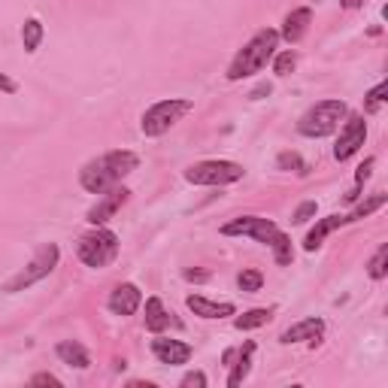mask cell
<instances>
[{"mask_svg":"<svg viewBox=\"0 0 388 388\" xmlns=\"http://www.w3.org/2000/svg\"><path fill=\"white\" fill-rule=\"evenodd\" d=\"M276 43H279V31L273 28H261L252 40H249L243 49L237 52V58L227 67V82H239V79H249L261 73L270 64V58L276 55Z\"/></svg>","mask_w":388,"mask_h":388,"instance_id":"6da1fadb","label":"cell"},{"mask_svg":"<svg viewBox=\"0 0 388 388\" xmlns=\"http://www.w3.org/2000/svg\"><path fill=\"white\" fill-rule=\"evenodd\" d=\"M346 116H349V107L343 100H318L316 107H310L301 116L298 131L303 136H310V140H322V136L334 134Z\"/></svg>","mask_w":388,"mask_h":388,"instance_id":"7a4b0ae2","label":"cell"},{"mask_svg":"<svg viewBox=\"0 0 388 388\" xmlns=\"http://www.w3.org/2000/svg\"><path fill=\"white\" fill-rule=\"evenodd\" d=\"M76 255L79 261H82L85 267H95V270H104L109 267L112 261H116L119 255V237L107 231V227H95V231H88L79 237V243H76Z\"/></svg>","mask_w":388,"mask_h":388,"instance_id":"3957f363","label":"cell"},{"mask_svg":"<svg viewBox=\"0 0 388 388\" xmlns=\"http://www.w3.org/2000/svg\"><path fill=\"white\" fill-rule=\"evenodd\" d=\"M191 109H194V104H191V100H185V97L158 100V104H152L149 109L143 112L140 128H143L146 136H161V134H167L170 128H173L176 122H182V116H188Z\"/></svg>","mask_w":388,"mask_h":388,"instance_id":"277c9868","label":"cell"},{"mask_svg":"<svg viewBox=\"0 0 388 388\" xmlns=\"http://www.w3.org/2000/svg\"><path fill=\"white\" fill-rule=\"evenodd\" d=\"M246 176L243 164L237 161H222V158H212V161H198L185 170V182L191 185H231V182H239Z\"/></svg>","mask_w":388,"mask_h":388,"instance_id":"5b68a950","label":"cell"},{"mask_svg":"<svg viewBox=\"0 0 388 388\" xmlns=\"http://www.w3.org/2000/svg\"><path fill=\"white\" fill-rule=\"evenodd\" d=\"M58 258H61V252H58V246L55 243H45V246H40V252L33 255V261L18 273L16 279H9L6 282V291H21V289H31L33 282H40V279H45L49 273L58 267Z\"/></svg>","mask_w":388,"mask_h":388,"instance_id":"8992f818","label":"cell"},{"mask_svg":"<svg viewBox=\"0 0 388 388\" xmlns=\"http://www.w3.org/2000/svg\"><path fill=\"white\" fill-rule=\"evenodd\" d=\"M276 222L273 219H261V215H239V219L222 225V234L225 237H252L258 243H270L276 237Z\"/></svg>","mask_w":388,"mask_h":388,"instance_id":"52a82bcc","label":"cell"},{"mask_svg":"<svg viewBox=\"0 0 388 388\" xmlns=\"http://www.w3.org/2000/svg\"><path fill=\"white\" fill-rule=\"evenodd\" d=\"M364 140H367V122H364V116H349L343 122V128H340L334 158L337 161H349V158L364 146Z\"/></svg>","mask_w":388,"mask_h":388,"instance_id":"ba28073f","label":"cell"},{"mask_svg":"<svg viewBox=\"0 0 388 388\" xmlns=\"http://www.w3.org/2000/svg\"><path fill=\"white\" fill-rule=\"evenodd\" d=\"M152 355L161 361V364H170V367H179V364H188L194 349L188 343H182V340H170V337H161L155 334L152 340Z\"/></svg>","mask_w":388,"mask_h":388,"instance_id":"9c48e42d","label":"cell"},{"mask_svg":"<svg viewBox=\"0 0 388 388\" xmlns=\"http://www.w3.org/2000/svg\"><path fill=\"white\" fill-rule=\"evenodd\" d=\"M109 313L112 316H134L136 310L143 306V291L136 289L134 282H122V285H116V291L109 294Z\"/></svg>","mask_w":388,"mask_h":388,"instance_id":"30bf717a","label":"cell"},{"mask_svg":"<svg viewBox=\"0 0 388 388\" xmlns=\"http://www.w3.org/2000/svg\"><path fill=\"white\" fill-rule=\"evenodd\" d=\"M128 194H131L128 188H119V185H112L109 191H104V200H100L97 207H91V210H88V215H85V219H88L91 225H95V227H97V225H107V222L112 219V215H116V212L122 210V203L128 200Z\"/></svg>","mask_w":388,"mask_h":388,"instance_id":"8fae6325","label":"cell"},{"mask_svg":"<svg viewBox=\"0 0 388 388\" xmlns=\"http://www.w3.org/2000/svg\"><path fill=\"white\" fill-rule=\"evenodd\" d=\"M100 164H104V170L109 173L112 182H122L124 176H131L136 167H140V158H136L134 152L128 149H112L107 155H100Z\"/></svg>","mask_w":388,"mask_h":388,"instance_id":"7c38bea8","label":"cell"},{"mask_svg":"<svg viewBox=\"0 0 388 388\" xmlns=\"http://www.w3.org/2000/svg\"><path fill=\"white\" fill-rule=\"evenodd\" d=\"M322 334H325V322L322 318H303V322H298V325H291V328H285L282 330V343L285 346H291V343H303V340H310V346H316L318 340H322Z\"/></svg>","mask_w":388,"mask_h":388,"instance_id":"4fadbf2b","label":"cell"},{"mask_svg":"<svg viewBox=\"0 0 388 388\" xmlns=\"http://www.w3.org/2000/svg\"><path fill=\"white\" fill-rule=\"evenodd\" d=\"M185 306H188L194 316H200V318H227V316H237V306L234 303H219V301L203 298V294H188Z\"/></svg>","mask_w":388,"mask_h":388,"instance_id":"5bb4252c","label":"cell"},{"mask_svg":"<svg viewBox=\"0 0 388 388\" xmlns=\"http://www.w3.org/2000/svg\"><path fill=\"white\" fill-rule=\"evenodd\" d=\"M79 182H82V188L91 191V194H104V191H109L112 185H119V182L109 179V173L104 170V164H100V158H97V161H88L82 170H79Z\"/></svg>","mask_w":388,"mask_h":388,"instance_id":"9a60e30c","label":"cell"},{"mask_svg":"<svg viewBox=\"0 0 388 388\" xmlns=\"http://www.w3.org/2000/svg\"><path fill=\"white\" fill-rule=\"evenodd\" d=\"M310 21H313V9H310V6L291 9V13L285 16V21H282L279 37H285L289 43H301V40H303V33L310 31Z\"/></svg>","mask_w":388,"mask_h":388,"instance_id":"2e32d148","label":"cell"},{"mask_svg":"<svg viewBox=\"0 0 388 388\" xmlns=\"http://www.w3.org/2000/svg\"><path fill=\"white\" fill-rule=\"evenodd\" d=\"M343 225H349V222H346V215H337V212H334V215H325V219H318L313 231L306 234L303 249H306V252H316V249L322 246V239H325L328 234H334L337 227H343Z\"/></svg>","mask_w":388,"mask_h":388,"instance_id":"e0dca14e","label":"cell"},{"mask_svg":"<svg viewBox=\"0 0 388 388\" xmlns=\"http://www.w3.org/2000/svg\"><path fill=\"white\" fill-rule=\"evenodd\" d=\"M252 355H255V343L252 340H246V343L237 349L234 361H231V376H227V385L231 388H237L249 376V370H252Z\"/></svg>","mask_w":388,"mask_h":388,"instance_id":"ac0fdd59","label":"cell"},{"mask_svg":"<svg viewBox=\"0 0 388 388\" xmlns=\"http://www.w3.org/2000/svg\"><path fill=\"white\" fill-rule=\"evenodd\" d=\"M58 358L64 361V364H70V367H76V370H88L91 367V355L85 352V346L82 343H76V340H64V343H58Z\"/></svg>","mask_w":388,"mask_h":388,"instance_id":"d6986e66","label":"cell"},{"mask_svg":"<svg viewBox=\"0 0 388 388\" xmlns=\"http://www.w3.org/2000/svg\"><path fill=\"white\" fill-rule=\"evenodd\" d=\"M170 328V313L161 298H149L146 301V330H152V334H164Z\"/></svg>","mask_w":388,"mask_h":388,"instance_id":"ffe728a7","label":"cell"},{"mask_svg":"<svg viewBox=\"0 0 388 388\" xmlns=\"http://www.w3.org/2000/svg\"><path fill=\"white\" fill-rule=\"evenodd\" d=\"M267 246L273 249V261H276L279 267H289L291 261H294V246H291V237L289 234L276 231V237H273Z\"/></svg>","mask_w":388,"mask_h":388,"instance_id":"44dd1931","label":"cell"},{"mask_svg":"<svg viewBox=\"0 0 388 388\" xmlns=\"http://www.w3.org/2000/svg\"><path fill=\"white\" fill-rule=\"evenodd\" d=\"M270 318H273V310H267V306H255V310L237 316V318H234V328H237V330H255V328H261V325H267Z\"/></svg>","mask_w":388,"mask_h":388,"instance_id":"7402d4cb","label":"cell"},{"mask_svg":"<svg viewBox=\"0 0 388 388\" xmlns=\"http://www.w3.org/2000/svg\"><path fill=\"white\" fill-rule=\"evenodd\" d=\"M43 21L40 18H28L25 28H21V43H25V52H37L43 43Z\"/></svg>","mask_w":388,"mask_h":388,"instance_id":"603a6c76","label":"cell"},{"mask_svg":"<svg viewBox=\"0 0 388 388\" xmlns=\"http://www.w3.org/2000/svg\"><path fill=\"white\" fill-rule=\"evenodd\" d=\"M388 203V194H373V198H367L364 203H358L355 210H352L349 215H346V222H358V219H367V215H373L376 210H382Z\"/></svg>","mask_w":388,"mask_h":388,"instance_id":"cb8c5ba5","label":"cell"},{"mask_svg":"<svg viewBox=\"0 0 388 388\" xmlns=\"http://www.w3.org/2000/svg\"><path fill=\"white\" fill-rule=\"evenodd\" d=\"M388 95V82H379L376 88H370L367 95H364V112H367V116H376V112L382 109V104H385V97Z\"/></svg>","mask_w":388,"mask_h":388,"instance_id":"d4e9b609","label":"cell"},{"mask_svg":"<svg viewBox=\"0 0 388 388\" xmlns=\"http://www.w3.org/2000/svg\"><path fill=\"white\" fill-rule=\"evenodd\" d=\"M367 273H370V279H385L388 276V243H382L379 249H376V255L370 258V264H367Z\"/></svg>","mask_w":388,"mask_h":388,"instance_id":"484cf974","label":"cell"},{"mask_svg":"<svg viewBox=\"0 0 388 388\" xmlns=\"http://www.w3.org/2000/svg\"><path fill=\"white\" fill-rule=\"evenodd\" d=\"M273 73L276 76H289L294 67H298V55H294V49H285V52H276L273 55Z\"/></svg>","mask_w":388,"mask_h":388,"instance_id":"4316f807","label":"cell"},{"mask_svg":"<svg viewBox=\"0 0 388 388\" xmlns=\"http://www.w3.org/2000/svg\"><path fill=\"white\" fill-rule=\"evenodd\" d=\"M237 285H239V291L255 294V291H261V285H264V276H261L258 270H243L237 276Z\"/></svg>","mask_w":388,"mask_h":388,"instance_id":"83f0119b","label":"cell"},{"mask_svg":"<svg viewBox=\"0 0 388 388\" xmlns=\"http://www.w3.org/2000/svg\"><path fill=\"white\" fill-rule=\"evenodd\" d=\"M276 167H279V170H298V173H306V164L301 161L298 152H279Z\"/></svg>","mask_w":388,"mask_h":388,"instance_id":"f1b7e54d","label":"cell"},{"mask_svg":"<svg viewBox=\"0 0 388 388\" xmlns=\"http://www.w3.org/2000/svg\"><path fill=\"white\" fill-rule=\"evenodd\" d=\"M318 212V203L316 200H303L301 203V207L298 210H294V215H291V222L294 225H306V222H310L313 219V215Z\"/></svg>","mask_w":388,"mask_h":388,"instance_id":"f546056e","label":"cell"},{"mask_svg":"<svg viewBox=\"0 0 388 388\" xmlns=\"http://www.w3.org/2000/svg\"><path fill=\"white\" fill-rule=\"evenodd\" d=\"M182 388H207V373H200V370H191L182 376Z\"/></svg>","mask_w":388,"mask_h":388,"instance_id":"4dcf8cb0","label":"cell"},{"mask_svg":"<svg viewBox=\"0 0 388 388\" xmlns=\"http://www.w3.org/2000/svg\"><path fill=\"white\" fill-rule=\"evenodd\" d=\"M373 164H376V158H367L361 167H358V173H355V185H364V182L370 179V173H373Z\"/></svg>","mask_w":388,"mask_h":388,"instance_id":"1f68e13d","label":"cell"},{"mask_svg":"<svg viewBox=\"0 0 388 388\" xmlns=\"http://www.w3.org/2000/svg\"><path fill=\"white\" fill-rule=\"evenodd\" d=\"M31 385H55V388H61V379H58V376H52V373H37L31 379Z\"/></svg>","mask_w":388,"mask_h":388,"instance_id":"d6a6232c","label":"cell"},{"mask_svg":"<svg viewBox=\"0 0 388 388\" xmlns=\"http://www.w3.org/2000/svg\"><path fill=\"white\" fill-rule=\"evenodd\" d=\"M185 279H188V282H207L210 273H207V270H185Z\"/></svg>","mask_w":388,"mask_h":388,"instance_id":"836d02e7","label":"cell"},{"mask_svg":"<svg viewBox=\"0 0 388 388\" xmlns=\"http://www.w3.org/2000/svg\"><path fill=\"white\" fill-rule=\"evenodd\" d=\"M270 91H273V85H270V82H261V85H255V91H252V95H249V97H252V100H261V97H267Z\"/></svg>","mask_w":388,"mask_h":388,"instance_id":"e575fe53","label":"cell"},{"mask_svg":"<svg viewBox=\"0 0 388 388\" xmlns=\"http://www.w3.org/2000/svg\"><path fill=\"white\" fill-rule=\"evenodd\" d=\"M0 91H6V95H16V91H18V85L13 82V79H9V76H4V73H0Z\"/></svg>","mask_w":388,"mask_h":388,"instance_id":"d590c367","label":"cell"},{"mask_svg":"<svg viewBox=\"0 0 388 388\" xmlns=\"http://www.w3.org/2000/svg\"><path fill=\"white\" fill-rule=\"evenodd\" d=\"M364 4H367V0H340V6L343 9H361Z\"/></svg>","mask_w":388,"mask_h":388,"instance_id":"8d00e7d4","label":"cell"}]
</instances>
